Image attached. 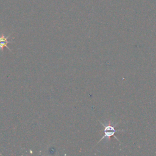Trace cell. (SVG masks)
Here are the masks:
<instances>
[{
  "label": "cell",
  "instance_id": "6da1fadb",
  "mask_svg": "<svg viewBox=\"0 0 156 156\" xmlns=\"http://www.w3.org/2000/svg\"><path fill=\"white\" fill-rule=\"evenodd\" d=\"M100 123H101L102 124V126H104V129L103 130L104 132V135L99 140V142L100 141H101L102 139L104 138H109L111 136H114L116 139L118 140V141H119V140L115 136V133L116 132H118V131H120L119 130H116L115 129V127L113 126H111L110 124L109 123L107 125H104L103 123H102L101 121H100Z\"/></svg>",
  "mask_w": 156,
  "mask_h": 156
},
{
  "label": "cell",
  "instance_id": "7a4b0ae2",
  "mask_svg": "<svg viewBox=\"0 0 156 156\" xmlns=\"http://www.w3.org/2000/svg\"><path fill=\"white\" fill-rule=\"evenodd\" d=\"M9 37V35L7 36V37H5L4 35H1L0 37V49L2 51L3 50V48L5 46L10 51V49L7 47V44L9 43H10L11 41H8V38Z\"/></svg>",
  "mask_w": 156,
  "mask_h": 156
}]
</instances>
